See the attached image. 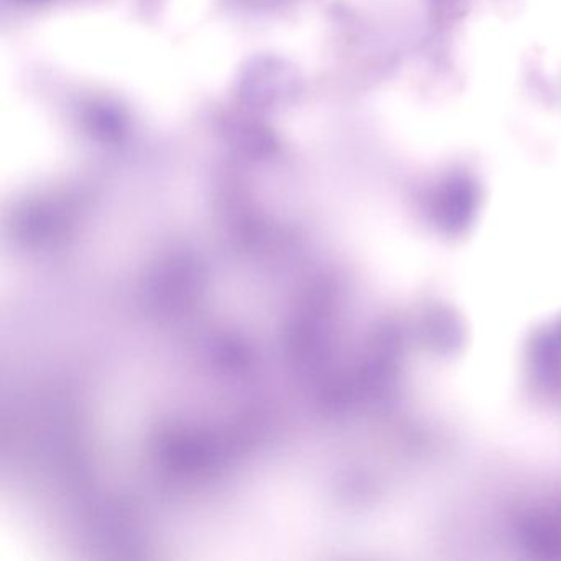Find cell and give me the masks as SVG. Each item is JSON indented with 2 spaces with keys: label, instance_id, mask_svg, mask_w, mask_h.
<instances>
[{
  "label": "cell",
  "instance_id": "1",
  "mask_svg": "<svg viewBox=\"0 0 561 561\" xmlns=\"http://www.w3.org/2000/svg\"><path fill=\"white\" fill-rule=\"evenodd\" d=\"M24 2H37V0H24Z\"/></svg>",
  "mask_w": 561,
  "mask_h": 561
}]
</instances>
